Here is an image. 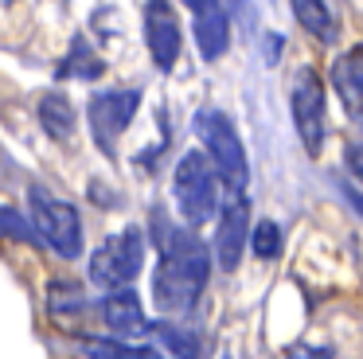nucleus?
Segmentation results:
<instances>
[{
    "mask_svg": "<svg viewBox=\"0 0 363 359\" xmlns=\"http://www.w3.org/2000/svg\"><path fill=\"white\" fill-rule=\"evenodd\" d=\"M157 336L164 340V348L176 359H203V343L191 328H176V324H157Z\"/></svg>",
    "mask_w": 363,
    "mask_h": 359,
    "instance_id": "18",
    "label": "nucleus"
},
{
    "mask_svg": "<svg viewBox=\"0 0 363 359\" xmlns=\"http://www.w3.org/2000/svg\"><path fill=\"white\" fill-rule=\"evenodd\" d=\"M28 219L43 246H51L59 258H79L82 254V215L74 203L51 195L48 187H28Z\"/></svg>",
    "mask_w": 363,
    "mask_h": 359,
    "instance_id": "4",
    "label": "nucleus"
},
{
    "mask_svg": "<svg viewBox=\"0 0 363 359\" xmlns=\"http://www.w3.org/2000/svg\"><path fill=\"white\" fill-rule=\"evenodd\" d=\"M191 12V35L203 62H219L230 51V12L223 0H180Z\"/></svg>",
    "mask_w": 363,
    "mask_h": 359,
    "instance_id": "9",
    "label": "nucleus"
},
{
    "mask_svg": "<svg viewBox=\"0 0 363 359\" xmlns=\"http://www.w3.org/2000/svg\"><path fill=\"white\" fill-rule=\"evenodd\" d=\"M285 359H332V348H308V343H301Z\"/></svg>",
    "mask_w": 363,
    "mask_h": 359,
    "instance_id": "22",
    "label": "nucleus"
},
{
    "mask_svg": "<svg viewBox=\"0 0 363 359\" xmlns=\"http://www.w3.org/2000/svg\"><path fill=\"white\" fill-rule=\"evenodd\" d=\"M48 304H51V316L55 320H71L74 312L86 309V297H82V285H74V281H51Z\"/></svg>",
    "mask_w": 363,
    "mask_h": 359,
    "instance_id": "17",
    "label": "nucleus"
},
{
    "mask_svg": "<svg viewBox=\"0 0 363 359\" xmlns=\"http://www.w3.org/2000/svg\"><path fill=\"white\" fill-rule=\"evenodd\" d=\"M289 114H293L297 140L316 160V156L324 153V140H328V98H324V78L316 74L313 67H301L297 74H293Z\"/></svg>",
    "mask_w": 363,
    "mask_h": 359,
    "instance_id": "6",
    "label": "nucleus"
},
{
    "mask_svg": "<svg viewBox=\"0 0 363 359\" xmlns=\"http://www.w3.org/2000/svg\"><path fill=\"white\" fill-rule=\"evenodd\" d=\"M250 246H254V254H258L262 262L277 258L281 254V226H277L274 219H262V223L250 231Z\"/></svg>",
    "mask_w": 363,
    "mask_h": 359,
    "instance_id": "20",
    "label": "nucleus"
},
{
    "mask_svg": "<svg viewBox=\"0 0 363 359\" xmlns=\"http://www.w3.org/2000/svg\"><path fill=\"white\" fill-rule=\"evenodd\" d=\"M106 74V59L94 51L86 35H74L67 55L59 59V78H79V82H94V78Z\"/></svg>",
    "mask_w": 363,
    "mask_h": 359,
    "instance_id": "14",
    "label": "nucleus"
},
{
    "mask_svg": "<svg viewBox=\"0 0 363 359\" xmlns=\"http://www.w3.org/2000/svg\"><path fill=\"white\" fill-rule=\"evenodd\" d=\"M145 47L157 70H176L184 51V28L172 0H145Z\"/></svg>",
    "mask_w": 363,
    "mask_h": 359,
    "instance_id": "8",
    "label": "nucleus"
},
{
    "mask_svg": "<svg viewBox=\"0 0 363 359\" xmlns=\"http://www.w3.org/2000/svg\"><path fill=\"white\" fill-rule=\"evenodd\" d=\"M137 109H141V90H133V86L98 90L94 98L86 101L90 140H94L106 156H113V153H118V140L125 137V129L133 125Z\"/></svg>",
    "mask_w": 363,
    "mask_h": 359,
    "instance_id": "7",
    "label": "nucleus"
},
{
    "mask_svg": "<svg viewBox=\"0 0 363 359\" xmlns=\"http://www.w3.org/2000/svg\"><path fill=\"white\" fill-rule=\"evenodd\" d=\"M145 250H149V231L145 226H125V231L110 234L90 254V281L98 289H106V293L133 285L137 273L145 270Z\"/></svg>",
    "mask_w": 363,
    "mask_h": 359,
    "instance_id": "5",
    "label": "nucleus"
},
{
    "mask_svg": "<svg viewBox=\"0 0 363 359\" xmlns=\"http://www.w3.org/2000/svg\"><path fill=\"white\" fill-rule=\"evenodd\" d=\"M328 82H332V94L340 98V109L347 114V121L355 129H363V47H347L344 55L332 59Z\"/></svg>",
    "mask_w": 363,
    "mask_h": 359,
    "instance_id": "11",
    "label": "nucleus"
},
{
    "mask_svg": "<svg viewBox=\"0 0 363 359\" xmlns=\"http://www.w3.org/2000/svg\"><path fill=\"white\" fill-rule=\"evenodd\" d=\"M102 320L113 336H141L145 328V309H141V297L137 289L121 285V289H110L102 301Z\"/></svg>",
    "mask_w": 363,
    "mask_h": 359,
    "instance_id": "12",
    "label": "nucleus"
},
{
    "mask_svg": "<svg viewBox=\"0 0 363 359\" xmlns=\"http://www.w3.org/2000/svg\"><path fill=\"white\" fill-rule=\"evenodd\" d=\"M0 238H16V242H40L32 219H24L12 203H0Z\"/></svg>",
    "mask_w": 363,
    "mask_h": 359,
    "instance_id": "19",
    "label": "nucleus"
},
{
    "mask_svg": "<svg viewBox=\"0 0 363 359\" xmlns=\"http://www.w3.org/2000/svg\"><path fill=\"white\" fill-rule=\"evenodd\" d=\"M219 172H215L211 156L199 153V148H191V153H184L180 160H176L172 168V199H176V211L184 215V223L196 231V226L211 223V219H219Z\"/></svg>",
    "mask_w": 363,
    "mask_h": 359,
    "instance_id": "2",
    "label": "nucleus"
},
{
    "mask_svg": "<svg viewBox=\"0 0 363 359\" xmlns=\"http://www.w3.org/2000/svg\"><path fill=\"white\" fill-rule=\"evenodd\" d=\"M344 199L352 203V211H355V215H363V192H359V187L344 184Z\"/></svg>",
    "mask_w": 363,
    "mask_h": 359,
    "instance_id": "23",
    "label": "nucleus"
},
{
    "mask_svg": "<svg viewBox=\"0 0 363 359\" xmlns=\"http://www.w3.org/2000/svg\"><path fill=\"white\" fill-rule=\"evenodd\" d=\"M35 117H40V129L48 133L51 140H71L74 129H79V109L67 98L63 90H48L35 106Z\"/></svg>",
    "mask_w": 363,
    "mask_h": 359,
    "instance_id": "13",
    "label": "nucleus"
},
{
    "mask_svg": "<svg viewBox=\"0 0 363 359\" xmlns=\"http://www.w3.org/2000/svg\"><path fill=\"white\" fill-rule=\"evenodd\" d=\"M191 129H196L203 153L211 156L223 187H227V192H246V184H250V160H246V145H242V137H238L235 121H230L223 109L207 106V109H196Z\"/></svg>",
    "mask_w": 363,
    "mask_h": 359,
    "instance_id": "3",
    "label": "nucleus"
},
{
    "mask_svg": "<svg viewBox=\"0 0 363 359\" xmlns=\"http://www.w3.org/2000/svg\"><path fill=\"white\" fill-rule=\"evenodd\" d=\"M344 168L355 184H363V140H347L344 145Z\"/></svg>",
    "mask_w": 363,
    "mask_h": 359,
    "instance_id": "21",
    "label": "nucleus"
},
{
    "mask_svg": "<svg viewBox=\"0 0 363 359\" xmlns=\"http://www.w3.org/2000/svg\"><path fill=\"white\" fill-rule=\"evenodd\" d=\"M152 242H157V270H152V301L164 316H188L199 304L211 277V254L191 234V226L168 223L164 215H152Z\"/></svg>",
    "mask_w": 363,
    "mask_h": 359,
    "instance_id": "1",
    "label": "nucleus"
},
{
    "mask_svg": "<svg viewBox=\"0 0 363 359\" xmlns=\"http://www.w3.org/2000/svg\"><path fill=\"white\" fill-rule=\"evenodd\" d=\"M250 242V203L242 192H230V199L219 207V223H215V262L219 270H238L242 250Z\"/></svg>",
    "mask_w": 363,
    "mask_h": 359,
    "instance_id": "10",
    "label": "nucleus"
},
{
    "mask_svg": "<svg viewBox=\"0 0 363 359\" xmlns=\"http://www.w3.org/2000/svg\"><path fill=\"white\" fill-rule=\"evenodd\" d=\"M293 20L301 23V31L316 39V43H332L336 39V16H332L328 0H289Z\"/></svg>",
    "mask_w": 363,
    "mask_h": 359,
    "instance_id": "15",
    "label": "nucleus"
},
{
    "mask_svg": "<svg viewBox=\"0 0 363 359\" xmlns=\"http://www.w3.org/2000/svg\"><path fill=\"white\" fill-rule=\"evenodd\" d=\"M82 351L90 359H164L157 348H141V343H125V340H82Z\"/></svg>",
    "mask_w": 363,
    "mask_h": 359,
    "instance_id": "16",
    "label": "nucleus"
}]
</instances>
